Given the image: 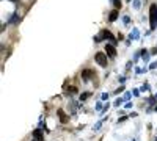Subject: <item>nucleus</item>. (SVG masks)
Segmentation results:
<instances>
[{
    "mask_svg": "<svg viewBox=\"0 0 157 141\" xmlns=\"http://www.w3.org/2000/svg\"><path fill=\"white\" fill-rule=\"evenodd\" d=\"M149 25H151V30H155L157 27V5L155 3L149 6Z\"/></svg>",
    "mask_w": 157,
    "mask_h": 141,
    "instance_id": "obj_1",
    "label": "nucleus"
},
{
    "mask_svg": "<svg viewBox=\"0 0 157 141\" xmlns=\"http://www.w3.org/2000/svg\"><path fill=\"white\" fill-rule=\"evenodd\" d=\"M94 60H96V63L102 66V68H107V55H104L102 52H97L94 55Z\"/></svg>",
    "mask_w": 157,
    "mask_h": 141,
    "instance_id": "obj_2",
    "label": "nucleus"
},
{
    "mask_svg": "<svg viewBox=\"0 0 157 141\" xmlns=\"http://www.w3.org/2000/svg\"><path fill=\"white\" fill-rule=\"evenodd\" d=\"M57 114H58V118H60V121H61L63 124H66L68 121H69V116H68V114L65 113V110H61V108L57 110Z\"/></svg>",
    "mask_w": 157,
    "mask_h": 141,
    "instance_id": "obj_3",
    "label": "nucleus"
},
{
    "mask_svg": "<svg viewBox=\"0 0 157 141\" xmlns=\"http://www.w3.org/2000/svg\"><path fill=\"white\" fill-rule=\"evenodd\" d=\"M105 52H107V55H108V56H112V58H113V56H116V49H115V46H113V44H107V46H105Z\"/></svg>",
    "mask_w": 157,
    "mask_h": 141,
    "instance_id": "obj_4",
    "label": "nucleus"
},
{
    "mask_svg": "<svg viewBox=\"0 0 157 141\" xmlns=\"http://www.w3.org/2000/svg\"><path fill=\"white\" fill-rule=\"evenodd\" d=\"M33 138H35L36 141H44V135L41 133V130H35V132H33Z\"/></svg>",
    "mask_w": 157,
    "mask_h": 141,
    "instance_id": "obj_5",
    "label": "nucleus"
},
{
    "mask_svg": "<svg viewBox=\"0 0 157 141\" xmlns=\"http://www.w3.org/2000/svg\"><path fill=\"white\" fill-rule=\"evenodd\" d=\"M96 74L93 72V71H90V69H85L83 72H82V77L85 78V80H88V78H91V77H94Z\"/></svg>",
    "mask_w": 157,
    "mask_h": 141,
    "instance_id": "obj_6",
    "label": "nucleus"
},
{
    "mask_svg": "<svg viewBox=\"0 0 157 141\" xmlns=\"http://www.w3.org/2000/svg\"><path fill=\"white\" fill-rule=\"evenodd\" d=\"M102 36H104V38H108V39H112V41H113V44H116V43H115V38L112 36V33H110V31L104 30V31H102Z\"/></svg>",
    "mask_w": 157,
    "mask_h": 141,
    "instance_id": "obj_7",
    "label": "nucleus"
},
{
    "mask_svg": "<svg viewBox=\"0 0 157 141\" xmlns=\"http://www.w3.org/2000/svg\"><path fill=\"white\" fill-rule=\"evenodd\" d=\"M116 17H118V10H113V11H110V21L113 22V21H116Z\"/></svg>",
    "mask_w": 157,
    "mask_h": 141,
    "instance_id": "obj_8",
    "label": "nucleus"
},
{
    "mask_svg": "<svg viewBox=\"0 0 157 141\" xmlns=\"http://www.w3.org/2000/svg\"><path fill=\"white\" fill-rule=\"evenodd\" d=\"M142 55H143V60H145V61H148V60H149V53H148V50H142Z\"/></svg>",
    "mask_w": 157,
    "mask_h": 141,
    "instance_id": "obj_9",
    "label": "nucleus"
},
{
    "mask_svg": "<svg viewBox=\"0 0 157 141\" xmlns=\"http://www.w3.org/2000/svg\"><path fill=\"white\" fill-rule=\"evenodd\" d=\"M68 93H69V94H75V93H77V88H75V86H71V88H68Z\"/></svg>",
    "mask_w": 157,
    "mask_h": 141,
    "instance_id": "obj_10",
    "label": "nucleus"
},
{
    "mask_svg": "<svg viewBox=\"0 0 157 141\" xmlns=\"http://www.w3.org/2000/svg\"><path fill=\"white\" fill-rule=\"evenodd\" d=\"M134 8H135V10L140 8V0H134Z\"/></svg>",
    "mask_w": 157,
    "mask_h": 141,
    "instance_id": "obj_11",
    "label": "nucleus"
},
{
    "mask_svg": "<svg viewBox=\"0 0 157 141\" xmlns=\"http://www.w3.org/2000/svg\"><path fill=\"white\" fill-rule=\"evenodd\" d=\"M112 2H113V5H115L116 8H120V6H121V3H120V0H112Z\"/></svg>",
    "mask_w": 157,
    "mask_h": 141,
    "instance_id": "obj_12",
    "label": "nucleus"
},
{
    "mask_svg": "<svg viewBox=\"0 0 157 141\" xmlns=\"http://www.w3.org/2000/svg\"><path fill=\"white\" fill-rule=\"evenodd\" d=\"M130 38H138V30H134V33L130 35Z\"/></svg>",
    "mask_w": 157,
    "mask_h": 141,
    "instance_id": "obj_13",
    "label": "nucleus"
},
{
    "mask_svg": "<svg viewBox=\"0 0 157 141\" xmlns=\"http://www.w3.org/2000/svg\"><path fill=\"white\" fill-rule=\"evenodd\" d=\"M88 97H90V93H87V94H83V96H82V100H85V99H88Z\"/></svg>",
    "mask_w": 157,
    "mask_h": 141,
    "instance_id": "obj_14",
    "label": "nucleus"
},
{
    "mask_svg": "<svg viewBox=\"0 0 157 141\" xmlns=\"http://www.w3.org/2000/svg\"><path fill=\"white\" fill-rule=\"evenodd\" d=\"M101 126H102V122H97V124H96V126H94V130H97V129H99V127H101Z\"/></svg>",
    "mask_w": 157,
    "mask_h": 141,
    "instance_id": "obj_15",
    "label": "nucleus"
},
{
    "mask_svg": "<svg viewBox=\"0 0 157 141\" xmlns=\"http://www.w3.org/2000/svg\"><path fill=\"white\" fill-rule=\"evenodd\" d=\"M124 24H129V16H124Z\"/></svg>",
    "mask_w": 157,
    "mask_h": 141,
    "instance_id": "obj_16",
    "label": "nucleus"
}]
</instances>
